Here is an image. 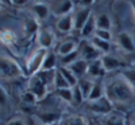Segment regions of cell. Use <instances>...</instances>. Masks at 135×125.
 Here are the masks:
<instances>
[{
	"label": "cell",
	"instance_id": "52a82bcc",
	"mask_svg": "<svg viewBox=\"0 0 135 125\" xmlns=\"http://www.w3.org/2000/svg\"><path fill=\"white\" fill-rule=\"evenodd\" d=\"M37 39H38V44H40L41 48L49 50L55 42V34H54V31L50 28H45V29L38 31Z\"/></svg>",
	"mask_w": 135,
	"mask_h": 125
},
{
	"label": "cell",
	"instance_id": "7402d4cb",
	"mask_svg": "<svg viewBox=\"0 0 135 125\" xmlns=\"http://www.w3.org/2000/svg\"><path fill=\"white\" fill-rule=\"evenodd\" d=\"M93 85H94V81H90V80H87V78H81V80H79V82H78V86H79L80 91L83 93L85 100H88V98H89L90 91H92V89H93Z\"/></svg>",
	"mask_w": 135,
	"mask_h": 125
},
{
	"label": "cell",
	"instance_id": "60d3db41",
	"mask_svg": "<svg viewBox=\"0 0 135 125\" xmlns=\"http://www.w3.org/2000/svg\"><path fill=\"white\" fill-rule=\"evenodd\" d=\"M56 125H60V124H56Z\"/></svg>",
	"mask_w": 135,
	"mask_h": 125
},
{
	"label": "cell",
	"instance_id": "9c48e42d",
	"mask_svg": "<svg viewBox=\"0 0 135 125\" xmlns=\"http://www.w3.org/2000/svg\"><path fill=\"white\" fill-rule=\"evenodd\" d=\"M92 17V8H81L79 10H76V13L74 14V20H75V29L76 30H80L84 28V25L88 22Z\"/></svg>",
	"mask_w": 135,
	"mask_h": 125
},
{
	"label": "cell",
	"instance_id": "30bf717a",
	"mask_svg": "<svg viewBox=\"0 0 135 125\" xmlns=\"http://www.w3.org/2000/svg\"><path fill=\"white\" fill-rule=\"evenodd\" d=\"M101 61H102V65H104V69L108 72H113V70H117V69H121L125 67V64L115 56L113 55H104L101 57Z\"/></svg>",
	"mask_w": 135,
	"mask_h": 125
},
{
	"label": "cell",
	"instance_id": "8d00e7d4",
	"mask_svg": "<svg viewBox=\"0 0 135 125\" xmlns=\"http://www.w3.org/2000/svg\"><path fill=\"white\" fill-rule=\"evenodd\" d=\"M7 102H8V94H7L5 89L0 85V107L5 106Z\"/></svg>",
	"mask_w": 135,
	"mask_h": 125
},
{
	"label": "cell",
	"instance_id": "603a6c76",
	"mask_svg": "<svg viewBox=\"0 0 135 125\" xmlns=\"http://www.w3.org/2000/svg\"><path fill=\"white\" fill-rule=\"evenodd\" d=\"M96 25H97V29L110 30L112 29V20L106 13H101L96 17Z\"/></svg>",
	"mask_w": 135,
	"mask_h": 125
},
{
	"label": "cell",
	"instance_id": "cb8c5ba5",
	"mask_svg": "<svg viewBox=\"0 0 135 125\" xmlns=\"http://www.w3.org/2000/svg\"><path fill=\"white\" fill-rule=\"evenodd\" d=\"M38 28H40V26H38L37 18H26V20L24 21V31H25V34H26L28 37L36 34V33L38 31Z\"/></svg>",
	"mask_w": 135,
	"mask_h": 125
},
{
	"label": "cell",
	"instance_id": "4fadbf2b",
	"mask_svg": "<svg viewBox=\"0 0 135 125\" xmlns=\"http://www.w3.org/2000/svg\"><path fill=\"white\" fill-rule=\"evenodd\" d=\"M117 41H118V43H119V46H121V48H122V50H125L126 52H134L135 43H134L133 37H131L129 33H126V31L119 33V34H118Z\"/></svg>",
	"mask_w": 135,
	"mask_h": 125
},
{
	"label": "cell",
	"instance_id": "7c38bea8",
	"mask_svg": "<svg viewBox=\"0 0 135 125\" xmlns=\"http://www.w3.org/2000/svg\"><path fill=\"white\" fill-rule=\"evenodd\" d=\"M37 119L44 125H56L62 121V115L56 112H42L37 115Z\"/></svg>",
	"mask_w": 135,
	"mask_h": 125
},
{
	"label": "cell",
	"instance_id": "ab89813d",
	"mask_svg": "<svg viewBox=\"0 0 135 125\" xmlns=\"http://www.w3.org/2000/svg\"><path fill=\"white\" fill-rule=\"evenodd\" d=\"M133 125H135V116H134V119H133Z\"/></svg>",
	"mask_w": 135,
	"mask_h": 125
},
{
	"label": "cell",
	"instance_id": "9a60e30c",
	"mask_svg": "<svg viewBox=\"0 0 135 125\" xmlns=\"http://www.w3.org/2000/svg\"><path fill=\"white\" fill-rule=\"evenodd\" d=\"M105 73H106V70L104 69V65H102L101 59L89 63V65H88V73H87L89 77H92V78H100Z\"/></svg>",
	"mask_w": 135,
	"mask_h": 125
},
{
	"label": "cell",
	"instance_id": "6da1fadb",
	"mask_svg": "<svg viewBox=\"0 0 135 125\" xmlns=\"http://www.w3.org/2000/svg\"><path fill=\"white\" fill-rule=\"evenodd\" d=\"M105 96L113 104H129L135 99V91L119 74L105 83Z\"/></svg>",
	"mask_w": 135,
	"mask_h": 125
},
{
	"label": "cell",
	"instance_id": "ffe728a7",
	"mask_svg": "<svg viewBox=\"0 0 135 125\" xmlns=\"http://www.w3.org/2000/svg\"><path fill=\"white\" fill-rule=\"evenodd\" d=\"M59 124L60 125H88V121L83 116H80V115H72V116L63 117Z\"/></svg>",
	"mask_w": 135,
	"mask_h": 125
},
{
	"label": "cell",
	"instance_id": "f35d334b",
	"mask_svg": "<svg viewBox=\"0 0 135 125\" xmlns=\"http://www.w3.org/2000/svg\"><path fill=\"white\" fill-rule=\"evenodd\" d=\"M130 5H131V10H133V16H134V18H135V1H131V3H130Z\"/></svg>",
	"mask_w": 135,
	"mask_h": 125
},
{
	"label": "cell",
	"instance_id": "44dd1931",
	"mask_svg": "<svg viewBox=\"0 0 135 125\" xmlns=\"http://www.w3.org/2000/svg\"><path fill=\"white\" fill-rule=\"evenodd\" d=\"M58 70L62 73V76H63V77H64V80L68 82V85H70V87H71V89H74L75 86H78L79 80L75 77V74H74L68 68H66V67H59V68H58Z\"/></svg>",
	"mask_w": 135,
	"mask_h": 125
},
{
	"label": "cell",
	"instance_id": "3957f363",
	"mask_svg": "<svg viewBox=\"0 0 135 125\" xmlns=\"http://www.w3.org/2000/svg\"><path fill=\"white\" fill-rule=\"evenodd\" d=\"M22 76V70L20 65L7 56H0V78L4 80H13Z\"/></svg>",
	"mask_w": 135,
	"mask_h": 125
},
{
	"label": "cell",
	"instance_id": "5b68a950",
	"mask_svg": "<svg viewBox=\"0 0 135 125\" xmlns=\"http://www.w3.org/2000/svg\"><path fill=\"white\" fill-rule=\"evenodd\" d=\"M79 51H80V57L88 63L92 61H96V60H100L104 55L102 52H100L92 43L89 42H83L81 46L79 47Z\"/></svg>",
	"mask_w": 135,
	"mask_h": 125
},
{
	"label": "cell",
	"instance_id": "ba28073f",
	"mask_svg": "<svg viewBox=\"0 0 135 125\" xmlns=\"http://www.w3.org/2000/svg\"><path fill=\"white\" fill-rule=\"evenodd\" d=\"M74 1H56L52 4V8H50L52 10V13L55 16H59V17H64V16H68L71 14V12L74 10Z\"/></svg>",
	"mask_w": 135,
	"mask_h": 125
},
{
	"label": "cell",
	"instance_id": "f1b7e54d",
	"mask_svg": "<svg viewBox=\"0 0 135 125\" xmlns=\"http://www.w3.org/2000/svg\"><path fill=\"white\" fill-rule=\"evenodd\" d=\"M119 74L127 81V83L131 86V89L135 91V69H131V68L122 69L119 72Z\"/></svg>",
	"mask_w": 135,
	"mask_h": 125
},
{
	"label": "cell",
	"instance_id": "277c9868",
	"mask_svg": "<svg viewBox=\"0 0 135 125\" xmlns=\"http://www.w3.org/2000/svg\"><path fill=\"white\" fill-rule=\"evenodd\" d=\"M85 107H87L88 111H90L92 113H96V115L109 116L113 111V103L106 96H102L101 99H98L96 102H88Z\"/></svg>",
	"mask_w": 135,
	"mask_h": 125
},
{
	"label": "cell",
	"instance_id": "484cf974",
	"mask_svg": "<svg viewBox=\"0 0 135 125\" xmlns=\"http://www.w3.org/2000/svg\"><path fill=\"white\" fill-rule=\"evenodd\" d=\"M96 30H97L96 18L92 16L89 20H88V22L84 25V28L81 29L80 34H81V37H83V38H88V37H90L92 34H94V33H96Z\"/></svg>",
	"mask_w": 135,
	"mask_h": 125
},
{
	"label": "cell",
	"instance_id": "8992f818",
	"mask_svg": "<svg viewBox=\"0 0 135 125\" xmlns=\"http://www.w3.org/2000/svg\"><path fill=\"white\" fill-rule=\"evenodd\" d=\"M28 86H29V91L33 93V94L37 96L38 100L44 99V98L46 96V94H47V91H49V87H47L45 83L38 78V76H33V77H30L29 85H28Z\"/></svg>",
	"mask_w": 135,
	"mask_h": 125
},
{
	"label": "cell",
	"instance_id": "d6a6232c",
	"mask_svg": "<svg viewBox=\"0 0 135 125\" xmlns=\"http://www.w3.org/2000/svg\"><path fill=\"white\" fill-rule=\"evenodd\" d=\"M72 91H74V98H72V103L74 104H76V106H79V104H81L85 99H84V95H83V93L80 91V89H79V86H75L74 89H72Z\"/></svg>",
	"mask_w": 135,
	"mask_h": 125
},
{
	"label": "cell",
	"instance_id": "4dcf8cb0",
	"mask_svg": "<svg viewBox=\"0 0 135 125\" xmlns=\"http://www.w3.org/2000/svg\"><path fill=\"white\" fill-rule=\"evenodd\" d=\"M54 87H55L56 90H60V89H68V87H70L68 82L64 80V77L62 76V73H60L59 70H56V76H55Z\"/></svg>",
	"mask_w": 135,
	"mask_h": 125
},
{
	"label": "cell",
	"instance_id": "1f68e13d",
	"mask_svg": "<svg viewBox=\"0 0 135 125\" xmlns=\"http://www.w3.org/2000/svg\"><path fill=\"white\" fill-rule=\"evenodd\" d=\"M104 125H126L125 120L117 115H109L104 120Z\"/></svg>",
	"mask_w": 135,
	"mask_h": 125
},
{
	"label": "cell",
	"instance_id": "d6986e66",
	"mask_svg": "<svg viewBox=\"0 0 135 125\" xmlns=\"http://www.w3.org/2000/svg\"><path fill=\"white\" fill-rule=\"evenodd\" d=\"M58 70V69H56ZM56 70H41L40 73H37L36 76H38V78L45 83L46 86L49 87L50 85L54 86L55 82V76H56Z\"/></svg>",
	"mask_w": 135,
	"mask_h": 125
},
{
	"label": "cell",
	"instance_id": "7a4b0ae2",
	"mask_svg": "<svg viewBox=\"0 0 135 125\" xmlns=\"http://www.w3.org/2000/svg\"><path fill=\"white\" fill-rule=\"evenodd\" d=\"M47 52L49 51L46 48H41L40 47L30 55V57L26 61V74L29 77H33V76H36L37 73H40L42 70L44 61H45Z\"/></svg>",
	"mask_w": 135,
	"mask_h": 125
},
{
	"label": "cell",
	"instance_id": "2e32d148",
	"mask_svg": "<svg viewBox=\"0 0 135 125\" xmlns=\"http://www.w3.org/2000/svg\"><path fill=\"white\" fill-rule=\"evenodd\" d=\"M50 10H51V9H50L49 4H46V3L38 1V3H34V4H33V12H34V14H36V18L40 20V21L46 20V18L49 17Z\"/></svg>",
	"mask_w": 135,
	"mask_h": 125
},
{
	"label": "cell",
	"instance_id": "ac0fdd59",
	"mask_svg": "<svg viewBox=\"0 0 135 125\" xmlns=\"http://www.w3.org/2000/svg\"><path fill=\"white\" fill-rule=\"evenodd\" d=\"M78 50V43L72 41H66L63 43H60V46L58 47V55L60 57L66 56V55H70L72 52H75Z\"/></svg>",
	"mask_w": 135,
	"mask_h": 125
},
{
	"label": "cell",
	"instance_id": "5bb4252c",
	"mask_svg": "<svg viewBox=\"0 0 135 125\" xmlns=\"http://www.w3.org/2000/svg\"><path fill=\"white\" fill-rule=\"evenodd\" d=\"M74 28H75V20H74V16L72 14L60 17L56 21V29L60 33H70Z\"/></svg>",
	"mask_w": 135,
	"mask_h": 125
},
{
	"label": "cell",
	"instance_id": "83f0119b",
	"mask_svg": "<svg viewBox=\"0 0 135 125\" xmlns=\"http://www.w3.org/2000/svg\"><path fill=\"white\" fill-rule=\"evenodd\" d=\"M90 43H92L100 52H102V55H109V51H110V42L101 41V39L93 37V38L90 39Z\"/></svg>",
	"mask_w": 135,
	"mask_h": 125
},
{
	"label": "cell",
	"instance_id": "74e56055",
	"mask_svg": "<svg viewBox=\"0 0 135 125\" xmlns=\"http://www.w3.org/2000/svg\"><path fill=\"white\" fill-rule=\"evenodd\" d=\"M5 125H25L24 123V120L22 119H20V117H16V119H12V120H9L8 123Z\"/></svg>",
	"mask_w": 135,
	"mask_h": 125
},
{
	"label": "cell",
	"instance_id": "8fae6325",
	"mask_svg": "<svg viewBox=\"0 0 135 125\" xmlns=\"http://www.w3.org/2000/svg\"><path fill=\"white\" fill-rule=\"evenodd\" d=\"M88 65H89V63L85 61V60H83V59L80 57L78 61H75L72 65H70L68 69L75 74V77H76L78 80H81V78L88 73Z\"/></svg>",
	"mask_w": 135,
	"mask_h": 125
},
{
	"label": "cell",
	"instance_id": "836d02e7",
	"mask_svg": "<svg viewBox=\"0 0 135 125\" xmlns=\"http://www.w3.org/2000/svg\"><path fill=\"white\" fill-rule=\"evenodd\" d=\"M94 37L101 39V41H105V42H110L112 41V33L110 30H101V29H97L96 33H94Z\"/></svg>",
	"mask_w": 135,
	"mask_h": 125
},
{
	"label": "cell",
	"instance_id": "f546056e",
	"mask_svg": "<svg viewBox=\"0 0 135 125\" xmlns=\"http://www.w3.org/2000/svg\"><path fill=\"white\" fill-rule=\"evenodd\" d=\"M55 93H56V95H58L62 100L68 102V103H72L74 91H72V89H71V87H68V89H60V90H56Z\"/></svg>",
	"mask_w": 135,
	"mask_h": 125
},
{
	"label": "cell",
	"instance_id": "d4e9b609",
	"mask_svg": "<svg viewBox=\"0 0 135 125\" xmlns=\"http://www.w3.org/2000/svg\"><path fill=\"white\" fill-rule=\"evenodd\" d=\"M56 65H58V59H56L55 53L49 51L46 55L45 61H44L42 70H56Z\"/></svg>",
	"mask_w": 135,
	"mask_h": 125
},
{
	"label": "cell",
	"instance_id": "4316f807",
	"mask_svg": "<svg viewBox=\"0 0 135 125\" xmlns=\"http://www.w3.org/2000/svg\"><path fill=\"white\" fill-rule=\"evenodd\" d=\"M80 51H79V48L75 51V52H72V53H70V55H66V56H63V57H60V67H66V68H68L70 65H72L75 61H78L80 57Z\"/></svg>",
	"mask_w": 135,
	"mask_h": 125
},
{
	"label": "cell",
	"instance_id": "d590c367",
	"mask_svg": "<svg viewBox=\"0 0 135 125\" xmlns=\"http://www.w3.org/2000/svg\"><path fill=\"white\" fill-rule=\"evenodd\" d=\"M38 99H37V96L33 94V93H30V91H26L24 95H22V102L24 103H28V104H33V103H36Z\"/></svg>",
	"mask_w": 135,
	"mask_h": 125
},
{
	"label": "cell",
	"instance_id": "e0dca14e",
	"mask_svg": "<svg viewBox=\"0 0 135 125\" xmlns=\"http://www.w3.org/2000/svg\"><path fill=\"white\" fill-rule=\"evenodd\" d=\"M102 96H105V86L102 85L101 81H94L93 89L90 91V95L87 102H96V100L101 99Z\"/></svg>",
	"mask_w": 135,
	"mask_h": 125
},
{
	"label": "cell",
	"instance_id": "e575fe53",
	"mask_svg": "<svg viewBox=\"0 0 135 125\" xmlns=\"http://www.w3.org/2000/svg\"><path fill=\"white\" fill-rule=\"evenodd\" d=\"M0 41L5 44H9V43L15 42V34L11 30H3V31H0Z\"/></svg>",
	"mask_w": 135,
	"mask_h": 125
}]
</instances>
